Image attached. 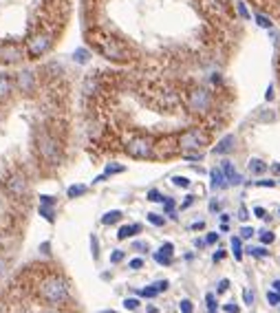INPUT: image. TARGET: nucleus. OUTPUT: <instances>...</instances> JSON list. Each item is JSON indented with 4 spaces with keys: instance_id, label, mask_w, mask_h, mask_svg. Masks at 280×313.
I'll return each instance as SVG.
<instances>
[{
    "instance_id": "1",
    "label": "nucleus",
    "mask_w": 280,
    "mask_h": 313,
    "mask_svg": "<svg viewBox=\"0 0 280 313\" xmlns=\"http://www.w3.org/2000/svg\"><path fill=\"white\" fill-rule=\"evenodd\" d=\"M38 295L45 300L47 304H64L69 300V285L64 278L60 276H47L38 285Z\"/></svg>"
},
{
    "instance_id": "2",
    "label": "nucleus",
    "mask_w": 280,
    "mask_h": 313,
    "mask_svg": "<svg viewBox=\"0 0 280 313\" xmlns=\"http://www.w3.org/2000/svg\"><path fill=\"white\" fill-rule=\"evenodd\" d=\"M55 44V33L49 29H38L33 33H29V38L24 40V51H27V57L31 60H40L42 55L53 48Z\"/></svg>"
},
{
    "instance_id": "3",
    "label": "nucleus",
    "mask_w": 280,
    "mask_h": 313,
    "mask_svg": "<svg viewBox=\"0 0 280 313\" xmlns=\"http://www.w3.org/2000/svg\"><path fill=\"white\" fill-rule=\"evenodd\" d=\"M36 145L45 163H49V166H60L62 163V148H60V141L53 135H49L47 130L38 132Z\"/></svg>"
},
{
    "instance_id": "4",
    "label": "nucleus",
    "mask_w": 280,
    "mask_h": 313,
    "mask_svg": "<svg viewBox=\"0 0 280 313\" xmlns=\"http://www.w3.org/2000/svg\"><path fill=\"white\" fill-rule=\"evenodd\" d=\"M187 108L196 115H208L212 110V93L203 86H196L187 93Z\"/></svg>"
},
{
    "instance_id": "5",
    "label": "nucleus",
    "mask_w": 280,
    "mask_h": 313,
    "mask_svg": "<svg viewBox=\"0 0 280 313\" xmlns=\"http://www.w3.org/2000/svg\"><path fill=\"white\" fill-rule=\"evenodd\" d=\"M126 152L133 159H150V157H155V141L146 135H137L133 139H128Z\"/></svg>"
},
{
    "instance_id": "6",
    "label": "nucleus",
    "mask_w": 280,
    "mask_h": 313,
    "mask_svg": "<svg viewBox=\"0 0 280 313\" xmlns=\"http://www.w3.org/2000/svg\"><path fill=\"white\" fill-rule=\"evenodd\" d=\"M177 144H179V150L196 152L199 148H203V145L208 144V137H205L199 128H187V130H183L181 135L177 137Z\"/></svg>"
},
{
    "instance_id": "7",
    "label": "nucleus",
    "mask_w": 280,
    "mask_h": 313,
    "mask_svg": "<svg viewBox=\"0 0 280 313\" xmlns=\"http://www.w3.org/2000/svg\"><path fill=\"white\" fill-rule=\"evenodd\" d=\"M95 48L102 53L108 60H126V51L115 38H108V35H97L95 38Z\"/></svg>"
},
{
    "instance_id": "8",
    "label": "nucleus",
    "mask_w": 280,
    "mask_h": 313,
    "mask_svg": "<svg viewBox=\"0 0 280 313\" xmlns=\"http://www.w3.org/2000/svg\"><path fill=\"white\" fill-rule=\"evenodd\" d=\"M24 57H27V51L23 44L11 42V40L0 44V64H20Z\"/></svg>"
},
{
    "instance_id": "9",
    "label": "nucleus",
    "mask_w": 280,
    "mask_h": 313,
    "mask_svg": "<svg viewBox=\"0 0 280 313\" xmlns=\"http://www.w3.org/2000/svg\"><path fill=\"white\" fill-rule=\"evenodd\" d=\"M5 190L11 198L23 201V198H27V194H29V179L23 174V172H16V174H11L9 179H7Z\"/></svg>"
},
{
    "instance_id": "10",
    "label": "nucleus",
    "mask_w": 280,
    "mask_h": 313,
    "mask_svg": "<svg viewBox=\"0 0 280 313\" xmlns=\"http://www.w3.org/2000/svg\"><path fill=\"white\" fill-rule=\"evenodd\" d=\"M14 84H16V91L24 93V95L33 93V91H36V84H38L36 71H31V69H23V71H18V73L14 75Z\"/></svg>"
},
{
    "instance_id": "11",
    "label": "nucleus",
    "mask_w": 280,
    "mask_h": 313,
    "mask_svg": "<svg viewBox=\"0 0 280 313\" xmlns=\"http://www.w3.org/2000/svg\"><path fill=\"white\" fill-rule=\"evenodd\" d=\"M16 88L14 84V77L7 73H0V99H7L11 95V91Z\"/></svg>"
},
{
    "instance_id": "12",
    "label": "nucleus",
    "mask_w": 280,
    "mask_h": 313,
    "mask_svg": "<svg viewBox=\"0 0 280 313\" xmlns=\"http://www.w3.org/2000/svg\"><path fill=\"white\" fill-rule=\"evenodd\" d=\"M234 144H236V137L234 135H225L216 145H214L212 152L214 154H227L230 150H234Z\"/></svg>"
},
{
    "instance_id": "13",
    "label": "nucleus",
    "mask_w": 280,
    "mask_h": 313,
    "mask_svg": "<svg viewBox=\"0 0 280 313\" xmlns=\"http://www.w3.org/2000/svg\"><path fill=\"white\" fill-rule=\"evenodd\" d=\"M221 170H223V174H225V179H227V183H230V185H238L240 183V174L236 172V168L232 166V161H223Z\"/></svg>"
},
{
    "instance_id": "14",
    "label": "nucleus",
    "mask_w": 280,
    "mask_h": 313,
    "mask_svg": "<svg viewBox=\"0 0 280 313\" xmlns=\"http://www.w3.org/2000/svg\"><path fill=\"white\" fill-rule=\"evenodd\" d=\"M210 176H212V181H210V185H212V190H221V188H227V179L225 174H223L221 168H214L212 172H210Z\"/></svg>"
},
{
    "instance_id": "15",
    "label": "nucleus",
    "mask_w": 280,
    "mask_h": 313,
    "mask_svg": "<svg viewBox=\"0 0 280 313\" xmlns=\"http://www.w3.org/2000/svg\"><path fill=\"white\" fill-rule=\"evenodd\" d=\"M139 232H141V225H139V223H133V225H121L119 232H117V238H119V241H126L128 236H135V234H139Z\"/></svg>"
},
{
    "instance_id": "16",
    "label": "nucleus",
    "mask_w": 280,
    "mask_h": 313,
    "mask_svg": "<svg viewBox=\"0 0 280 313\" xmlns=\"http://www.w3.org/2000/svg\"><path fill=\"white\" fill-rule=\"evenodd\" d=\"M73 62H77V64H89V62H91V51H89V48H84V47L75 48V51H73Z\"/></svg>"
},
{
    "instance_id": "17",
    "label": "nucleus",
    "mask_w": 280,
    "mask_h": 313,
    "mask_svg": "<svg viewBox=\"0 0 280 313\" xmlns=\"http://www.w3.org/2000/svg\"><path fill=\"white\" fill-rule=\"evenodd\" d=\"M121 216H124V214H121L119 210H111V212H106V214L102 216V223H104V225H115L117 220L121 218Z\"/></svg>"
},
{
    "instance_id": "18",
    "label": "nucleus",
    "mask_w": 280,
    "mask_h": 313,
    "mask_svg": "<svg viewBox=\"0 0 280 313\" xmlns=\"http://www.w3.org/2000/svg\"><path fill=\"white\" fill-rule=\"evenodd\" d=\"M265 170H267L265 161H260V159H252V161H249V172H254V174H262Z\"/></svg>"
},
{
    "instance_id": "19",
    "label": "nucleus",
    "mask_w": 280,
    "mask_h": 313,
    "mask_svg": "<svg viewBox=\"0 0 280 313\" xmlns=\"http://www.w3.org/2000/svg\"><path fill=\"white\" fill-rule=\"evenodd\" d=\"M258 119H260L262 123H271V121H276V113L271 108H262L260 113H258Z\"/></svg>"
},
{
    "instance_id": "20",
    "label": "nucleus",
    "mask_w": 280,
    "mask_h": 313,
    "mask_svg": "<svg viewBox=\"0 0 280 313\" xmlns=\"http://www.w3.org/2000/svg\"><path fill=\"white\" fill-rule=\"evenodd\" d=\"M256 24L260 26V29H271V26H274V22H271L267 16H262V13H256Z\"/></svg>"
},
{
    "instance_id": "21",
    "label": "nucleus",
    "mask_w": 280,
    "mask_h": 313,
    "mask_svg": "<svg viewBox=\"0 0 280 313\" xmlns=\"http://www.w3.org/2000/svg\"><path fill=\"white\" fill-rule=\"evenodd\" d=\"M232 251H234V258H236V260L243 258V249H240V238H238V236L232 238Z\"/></svg>"
},
{
    "instance_id": "22",
    "label": "nucleus",
    "mask_w": 280,
    "mask_h": 313,
    "mask_svg": "<svg viewBox=\"0 0 280 313\" xmlns=\"http://www.w3.org/2000/svg\"><path fill=\"white\" fill-rule=\"evenodd\" d=\"M148 223H152L155 227H163L165 218H163V216H159V214H155V212H150V214H148Z\"/></svg>"
},
{
    "instance_id": "23",
    "label": "nucleus",
    "mask_w": 280,
    "mask_h": 313,
    "mask_svg": "<svg viewBox=\"0 0 280 313\" xmlns=\"http://www.w3.org/2000/svg\"><path fill=\"white\" fill-rule=\"evenodd\" d=\"M86 190H89L86 185H71L67 194H69V198H75V196H80V194H84Z\"/></svg>"
},
{
    "instance_id": "24",
    "label": "nucleus",
    "mask_w": 280,
    "mask_h": 313,
    "mask_svg": "<svg viewBox=\"0 0 280 313\" xmlns=\"http://www.w3.org/2000/svg\"><path fill=\"white\" fill-rule=\"evenodd\" d=\"M247 254H252V256H256V258H265L269 251L265 249V247H247Z\"/></svg>"
},
{
    "instance_id": "25",
    "label": "nucleus",
    "mask_w": 280,
    "mask_h": 313,
    "mask_svg": "<svg viewBox=\"0 0 280 313\" xmlns=\"http://www.w3.org/2000/svg\"><path fill=\"white\" fill-rule=\"evenodd\" d=\"M148 201H152V203H163L165 196L159 192V190H150V192H148Z\"/></svg>"
},
{
    "instance_id": "26",
    "label": "nucleus",
    "mask_w": 280,
    "mask_h": 313,
    "mask_svg": "<svg viewBox=\"0 0 280 313\" xmlns=\"http://www.w3.org/2000/svg\"><path fill=\"white\" fill-rule=\"evenodd\" d=\"M274 232H269V229H262L260 232V242L262 245H271V242H274Z\"/></svg>"
},
{
    "instance_id": "27",
    "label": "nucleus",
    "mask_w": 280,
    "mask_h": 313,
    "mask_svg": "<svg viewBox=\"0 0 280 313\" xmlns=\"http://www.w3.org/2000/svg\"><path fill=\"white\" fill-rule=\"evenodd\" d=\"M40 214L45 216L49 223H53V207H51V205H42V203H40Z\"/></svg>"
},
{
    "instance_id": "28",
    "label": "nucleus",
    "mask_w": 280,
    "mask_h": 313,
    "mask_svg": "<svg viewBox=\"0 0 280 313\" xmlns=\"http://www.w3.org/2000/svg\"><path fill=\"white\" fill-rule=\"evenodd\" d=\"M172 183L177 185V188H190V179H186V176H172Z\"/></svg>"
},
{
    "instance_id": "29",
    "label": "nucleus",
    "mask_w": 280,
    "mask_h": 313,
    "mask_svg": "<svg viewBox=\"0 0 280 313\" xmlns=\"http://www.w3.org/2000/svg\"><path fill=\"white\" fill-rule=\"evenodd\" d=\"M179 309H181V313H194V304H192L190 300H181V302H179Z\"/></svg>"
},
{
    "instance_id": "30",
    "label": "nucleus",
    "mask_w": 280,
    "mask_h": 313,
    "mask_svg": "<svg viewBox=\"0 0 280 313\" xmlns=\"http://www.w3.org/2000/svg\"><path fill=\"white\" fill-rule=\"evenodd\" d=\"M267 302L274 304V307H278V304H280V293H278V291H269V293H267Z\"/></svg>"
},
{
    "instance_id": "31",
    "label": "nucleus",
    "mask_w": 280,
    "mask_h": 313,
    "mask_svg": "<svg viewBox=\"0 0 280 313\" xmlns=\"http://www.w3.org/2000/svg\"><path fill=\"white\" fill-rule=\"evenodd\" d=\"M139 293H141L143 298H155V295L159 293V289H157V287H146V289H141Z\"/></svg>"
},
{
    "instance_id": "32",
    "label": "nucleus",
    "mask_w": 280,
    "mask_h": 313,
    "mask_svg": "<svg viewBox=\"0 0 280 313\" xmlns=\"http://www.w3.org/2000/svg\"><path fill=\"white\" fill-rule=\"evenodd\" d=\"M236 9H238V13L243 16V20H249L252 18V13L247 11V7H245V2H236Z\"/></svg>"
},
{
    "instance_id": "33",
    "label": "nucleus",
    "mask_w": 280,
    "mask_h": 313,
    "mask_svg": "<svg viewBox=\"0 0 280 313\" xmlns=\"http://www.w3.org/2000/svg\"><path fill=\"white\" fill-rule=\"evenodd\" d=\"M155 260L159 265H170V263H172V256H165V254H161V251H159V254H155Z\"/></svg>"
},
{
    "instance_id": "34",
    "label": "nucleus",
    "mask_w": 280,
    "mask_h": 313,
    "mask_svg": "<svg viewBox=\"0 0 280 313\" xmlns=\"http://www.w3.org/2000/svg\"><path fill=\"white\" fill-rule=\"evenodd\" d=\"M124 307L130 309V311H135V309H139V300L137 298H126L124 300Z\"/></svg>"
},
{
    "instance_id": "35",
    "label": "nucleus",
    "mask_w": 280,
    "mask_h": 313,
    "mask_svg": "<svg viewBox=\"0 0 280 313\" xmlns=\"http://www.w3.org/2000/svg\"><path fill=\"white\" fill-rule=\"evenodd\" d=\"M163 205H165V214H170V216H172V218H177V216L172 214V212H174V201H172V198H165V201H163Z\"/></svg>"
},
{
    "instance_id": "36",
    "label": "nucleus",
    "mask_w": 280,
    "mask_h": 313,
    "mask_svg": "<svg viewBox=\"0 0 280 313\" xmlns=\"http://www.w3.org/2000/svg\"><path fill=\"white\" fill-rule=\"evenodd\" d=\"M124 170H126L124 166H108L104 174H106V176H108V174H119V172H124Z\"/></svg>"
},
{
    "instance_id": "37",
    "label": "nucleus",
    "mask_w": 280,
    "mask_h": 313,
    "mask_svg": "<svg viewBox=\"0 0 280 313\" xmlns=\"http://www.w3.org/2000/svg\"><path fill=\"white\" fill-rule=\"evenodd\" d=\"M128 267L133 269V271H139V269L143 267V260H141V258H133V260L128 263Z\"/></svg>"
},
{
    "instance_id": "38",
    "label": "nucleus",
    "mask_w": 280,
    "mask_h": 313,
    "mask_svg": "<svg viewBox=\"0 0 280 313\" xmlns=\"http://www.w3.org/2000/svg\"><path fill=\"white\" fill-rule=\"evenodd\" d=\"M161 254L172 256L174 254V245H172V242H163V245H161Z\"/></svg>"
},
{
    "instance_id": "39",
    "label": "nucleus",
    "mask_w": 280,
    "mask_h": 313,
    "mask_svg": "<svg viewBox=\"0 0 280 313\" xmlns=\"http://www.w3.org/2000/svg\"><path fill=\"white\" fill-rule=\"evenodd\" d=\"M121 260H124V251H121V249H117V251H113V254H111V263H121Z\"/></svg>"
},
{
    "instance_id": "40",
    "label": "nucleus",
    "mask_w": 280,
    "mask_h": 313,
    "mask_svg": "<svg viewBox=\"0 0 280 313\" xmlns=\"http://www.w3.org/2000/svg\"><path fill=\"white\" fill-rule=\"evenodd\" d=\"M91 247H93V260L99 258V249H97V236H91Z\"/></svg>"
},
{
    "instance_id": "41",
    "label": "nucleus",
    "mask_w": 280,
    "mask_h": 313,
    "mask_svg": "<svg viewBox=\"0 0 280 313\" xmlns=\"http://www.w3.org/2000/svg\"><path fill=\"white\" fill-rule=\"evenodd\" d=\"M40 203H42V205H55V198L49 196V194H42V196H40Z\"/></svg>"
},
{
    "instance_id": "42",
    "label": "nucleus",
    "mask_w": 280,
    "mask_h": 313,
    "mask_svg": "<svg viewBox=\"0 0 280 313\" xmlns=\"http://www.w3.org/2000/svg\"><path fill=\"white\" fill-rule=\"evenodd\" d=\"M254 232H256V229H252V227H247V225H245V227L240 229V238H252Z\"/></svg>"
},
{
    "instance_id": "43",
    "label": "nucleus",
    "mask_w": 280,
    "mask_h": 313,
    "mask_svg": "<svg viewBox=\"0 0 280 313\" xmlns=\"http://www.w3.org/2000/svg\"><path fill=\"white\" fill-rule=\"evenodd\" d=\"M227 289H230V280H221L216 287V293H225Z\"/></svg>"
},
{
    "instance_id": "44",
    "label": "nucleus",
    "mask_w": 280,
    "mask_h": 313,
    "mask_svg": "<svg viewBox=\"0 0 280 313\" xmlns=\"http://www.w3.org/2000/svg\"><path fill=\"white\" fill-rule=\"evenodd\" d=\"M205 302H208V309L214 313V309H216V302H214V295L212 293H208L205 295Z\"/></svg>"
},
{
    "instance_id": "45",
    "label": "nucleus",
    "mask_w": 280,
    "mask_h": 313,
    "mask_svg": "<svg viewBox=\"0 0 280 313\" xmlns=\"http://www.w3.org/2000/svg\"><path fill=\"white\" fill-rule=\"evenodd\" d=\"M243 300H245V304H254V293L249 289H245L243 291Z\"/></svg>"
},
{
    "instance_id": "46",
    "label": "nucleus",
    "mask_w": 280,
    "mask_h": 313,
    "mask_svg": "<svg viewBox=\"0 0 280 313\" xmlns=\"http://www.w3.org/2000/svg\"><path fill=\"white\" fill-rule=\"evenodd\" d=\"M133 249H135V251H146V249H148V242H141V241L133 242Z\"/></svg>"
},
{
    "instance_id": "47",
    "label": "nucleus",
    "mask_w": 280,
    "mask_h": 313,
    "mask_svg": "<svg viewBox=\"0 0 280 313\" xmlns=\"http://www.w3.org/2000/svg\"><path fill=\"white\" fill-rule=\"evenodd\" d=\"M256 185H258V188H274V185H276V181H256Z\"/></svg>"
},
{
    "instance_id": "48",
    "label": "nucleus",
    "mask_w": 280,
    "mask_h": 313,
    "mask_svg": "<svg viewBox=\"0 0 280 313\" xmlns=\"http://www.w3.org/2000/svg\"><path fill=\"white\" fill-rule=\"evenodd\" d=\"M254 214H256L258 218H267V210H265V207H254Z\"/></svg>"
},
{
    "instance_id": "49",
    "label": "nucleus",
    "mask_w": 280,
    "mask_h": 313,
    "mask_svg": "<svg viewBox=\"0 0 280 313\" xmlns=\"http://www.w3.org/2000/svg\"><path fill=\"white\" fill-rule=\"evenodd\" d=\"M216 241H218V234H208V236H205V242H208V245H214Z\"/></svg>"
},
{
    "instance_id": "50",
    "label": "nucleus",
    "mask_w": 280,
    "mask_h": 313,
    "mask_svg": "<svg viewBox=\"0 0 280 313\" xmlns=\"http://www.w3.org/2000/svg\"><path fill=\"white\" fill-rule=\"evenodd\" d=\"M186 159H187V161H201V154H196V152H186Z\"/></svg>"
},
{
    "instance_id": "51",
    "label": "nucleus",
    "mask_w": 280,
    "mask_h": 313,
    "mask_svg": "<svg viewBox=\"0 0 280 313\" xmlns=\"http://www.w3.org/2000/svg\"><path fill=\"white\" fill-rule=\"evenodd\" d=\"M247 216H249V214H247V207L243 205V207L238 210V218H240V220H247Z\"/></svg>"
},
{
    "instance_id": "52",
    "label": "nucleus",
    "mask_w": 280,
    "mask_h": 313,
    "mask_svg": "<svg viewBox=\"0 0 280 313\" xmlns=\"http://www.w3.org/2000/svg\"><path fill=\"white\" fill-rule=\"evenodd\" d=\"M155 287H157V289H159V291H165V289H168V280H159Z\"/></svg>"
},
{
    "instance_id": "53",
    "label": "nucleus",
    "mask_w": 280,
    "mask_h": 313,
    "mask_svg": "<svg viewBox=\"0 0 280 313\" xmlns=\"http://www.w3.org/2000/svg\"><path fill=\"white\" fill-rule=\"evenodd\" d=\"M225 311L227 313H238V307H236V304H225Z\"/></svg>"
},
{
    "instance_id": "54",
    "label": "nucleus",
    "mask_w": 280,
    "mask_h": 313,
    "mask_svg": "<svg viewBox=\"0 0 280 313\" xmlns=\"http://www.w3.org/2000/svg\"><path fill=\"white\" fill-rule=\"evenodd\" d=\"M192 203H194V196H187V198H186V203H183V205H181V210H186V207H190Z\"/></svg>"
},
{
    "instance_id": "55",
    "label": "nucleus",
    "mask_w": 280,
    "mask_h": 313,
    "mask_svg": "<svg viewBox=\"0 0 280 313\" xmlns=\"http://www.w3.org/2000/svg\"><path fill=\"white\" fill-rule=\"evenodd\" d=\"M265 97H267V99H274V86H269V88H267V93H265Z\"/></svg>"
},
{
    "instance_id": "56",
    "label": "nucleus",
    "mask_w": 280,
    "mask_h": 313,
    "mask_svg": "<svg viewBox=\"0 0 280 313\" xmlns=\"http://www.w3.org/2000/svg\"><path fill=\"white\" fill-rule=\"evenodd\" d=\"M5 269H7V263H5V258L0 256V273H5Z\"/></svg>"
},
{
    "instance_id": "57",
    "label": "nucleus",
    "mask_w": 280,
    "mask_h": 313,
    "mask_svg": "<svg viewBox=\"0 0 280 313\" xmlns=\"http://www.w3.org/2000/svg\"><path fill=\"white\" fill-rule=\"evenodd\" d=\"M271 172H274V174H280V163H274V166H271Z\"/></svg>"
},
{
    "instance_id": "58",
    "label": "nucleus",
    "mask_w": 280,
    "mask_h": 313,
    "mask_svg": "<svg viewBox=\"0 0 280 313\" xmlns=\"http://www.w3.org/2000/svg\"><path fill=\"white\" fill-rule=\"evenodd\" d=\"M205 227V223H203V220H199V223H194V225H192V229H203Z\"/></svg>"
},
{
    "instance_id": "59",
    "label": "nucleus",
    "mask_w": 280,
    "mask_h": 313,
    "mask_svg": "<svg viewBox=\"0 0 280 313\" xmlns=\"http://www.w3.org/2000/svg\"><path fill=\"white\" fill-rule=\"evenodd\" d=\"M271 285H274V291H278V293H280V280H274Z\"/></svg>"
},
{
    "instance_id": "60",
    "label": "nucleus",
    "mask_w": 280,
    "mask_h": 313,
    "mask_svg": "<svg viewBox=\"0 0 280 313\" xmlns=\"http://www.w3.org/2000/svg\"><path fill=\"white\" fill-rule=\"evenodd\" d=\"M223 256H225V254H223V251H216V254H214V260H221Z\"/></svg>"
},
{
    "instance_id": "61",
    "label": "nucleus",
    "mask_w": 280,
    "mask_h": 313,
    "mask_svg": "<svg viewBox=\"0 0 280 313\" xmlns=\"http://www.w3.org/2000/svg\"><path fill=\"white\" fill-rule=\"evenodd\" d=\"M99 313H117V311H113V309H108V311H99Z\"/></svg>"
},
{
    "instance_id": "62",
    "label": "nucleus",
    "mask_w": 280,
    "mask_h": 313,
    "mask_svg": "<svg viewBox=\"0 0 280 313\" xmlns=\"http://www.w3.org/2000/svg\"><path fill=\"white\" fill-rule=\"evenodd\" d=\"M278 212H280V210H278Z\"/></svg>"
}]
</instances>
